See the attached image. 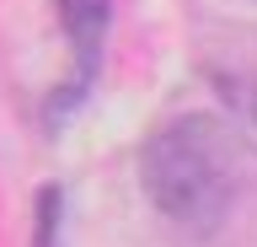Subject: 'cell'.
<instances>
[{
  "label": "cell",
  "instance_id": "6da1fadb",
  "mask_svg": "<svg viewBox=\"0 0 257 247\" xmlns=\"http://www.w3.org/2000/svg\"><path fill=\"white\" fill-rule=\"evenodd\" d=\"M241 140L214 113H182L166 118L140 145V188L172 226L182 231H214L236 199L241 183Z\"/></svg>",
  "mask_w": 257,
  "mask_h": 247
},
{
  "label": "cell",
  "instance_id": "7a4b0ae2",
  "mask_svg": "<svg viewBox=\"0 0 257 247\" xmlns=\"http://www.w3.org/2000/svg\"><path fill=\"white\" fill-rule=\"evenodd\" d=\"M59 22H64V33H70V49H75V70H80V81H86L96 70L102 38H107L112 0H59Z\"/></svg>",
  "mask_w": 257,
  "mask_h": 247
},
{
  "label": "cell",
  "instance_id": "3957f363",
  "mask_svg": "<svg viewBox=\"0 0 257 247\" xmlns=\"http://www.w3.org/2000/svg\"><path fill=\"white\" fill-rule=\"evenodd\" d=\"M54 231H59V188H43L38 194V236H32V247H54Z\"/></svg>",
  "mask_w": 257,
  "mask_h": 247
},
{
  "label": "cell",
  "instance_id": "277c9868",
  "mask_svg": "<svg viewBox=\"0 0 257 247\" xmlns=\"http://www.w3.org/2000/svg\"><path fill=\"white\" fill-rule=\"evenodd\" d=\"M252 118H257V97H252Z\"/></svg>",
  "mask_w": 257,
  "mask_h": 247
}]
</instances>
